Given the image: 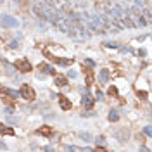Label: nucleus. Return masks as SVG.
I'll list each match as a JSON object with an SVG mask.
<instances>
[{"instance_id": "f257e3e1", "label": "nucleus", "mask_w": 152, "mask_h": 152, "mask_svg": "<svg viewBox=\"0 0 152 152\" xmlns=\"http://www.w3.org/2000/svg\"><path fill=\"white\" fill-rule=\"evenodd\" d=\"M0 97H2V100H4V102L12 104V102H14V100L19 97V92L11 90V88H7V87H0Z\"/></svg>"}, {"instance_id": "f03ea898", "label": "nucleus", "mask_w": 152, "mask_h": 152, "mask_svg": "<svg viewBox=\"0 0 152 152\" xmlns=\"http://www.w3.org/2000/svg\"><path fill=\"white\" fill-rule=\"evenodd\" d=\"M19 95L24 99V100H30V102H33L35 99H37V94H35V90L30 87V85H21V90H19Z\"/></svg>"}, {"instance_id": "7ed1b4c3", "label": "nucleus", "mask_w": 152, "mask_h": 152, "mask_svg": "<svg viewBox=\"0 0 152 152\" xmlns=\"http://www.w3.org/2000/svg\"><path fill=\"white\" fill-rule=\"evenodd\" d=\"M14 68L18 69L19 73H30V71H31V64H30V61H28L26 57L18 59V61L14 62Z\"/></svg>"}, {"instance_id": "20e7f679", "label": "nucleus", "mask_w": 152, "mask_h": 152, "mask_svg": "<svg viewBox=\"0 0 152 152\" xmlns=\"http://www.w3.org/2000/svg\"><path fill=\"white\" fill-rule=\"evenodd\" d=\"M0 24L2 26H5V28H18V19L12 18V16H9V14H2L0 16Z\"/></svg>"}, {"instance_id": "39448f33", "label": "nucleus", "mask_w": 152, "mask_h": 152, "mask_svg": "<svg viewBox=\"0 0 152 152\" xmlns=\"http://www.w3.org/2000/svg\"><path fill=\"white\" fill-rule=\"evenodd\" d=\"M94 97L87 92V88H83V99H81V104H83V107L85 109H92L94 107Z\"/></svg>"}, {"instance_id": "423d86ee", "label": "nucleus", "mask_w": 152, "mask_h": 152, "mask_svg": "<svg viewBox=\"0 0 152 152\" xmlns=\"http://www.w3.org/2000/svg\"><path fill=\"white\" fill-rule=\"evenodd\" d=\"M45 56L49 57V59H50L52 62H57L59 66H69V64L73 62V59H59V57H56V56H50V54H49L47 50H45Z\"/></svg>"}, {"instance_id": "0eeeda50", "label": "nucleus", "mask_w": 152, "mask_h": 152, "mask_svg": "<svg viewBox=\"0 0 152 152\" xmlns=\"http://www.w3.org/2000/svg\"><path fill=\"white\" fill-rule=\"evenodd\" d=\"M57 100H59V106H61V109H62V111H69V109H71V106H73V104H71V102L64 97V95H57Z\"/></svg>"}, {"instance_id": "6e6552de", "label": "nucleus", "mask_w": 152, "mask_h": 152, "mask_svg": "<svg viewBox=\"0 0 152 152\" xmlns=\"http://www.w3.org/2000/svg\"><path fill=\"white\" fill-rule=\"evenodd\" d=\"M37 135H43V137H52L54 135V130L50 126H43V128H38Z\"/></svg>"}, {"instance_id": "1a4fd4ad", "label": "nucleus", "mask_w": 152, "mask_h": 152, "mask_svg": "<svg viewBox=\"0 0 152 152\" xmlns=\"http://www.w3.org/2000/svg\"><path fill=\"white\" fill-rule=\"evenodd\" d=\"M109 69H100L99 71V80H100V83H107L109 81Z\"/></svg>"}, {"instance_id": "9d476101", "label": "nucleus", "mask_w": 152, "mask_h": 152, "mask_svg": "<svg viewBox=\"0 0 152 152\" xmlns=\"http://www.w3.org/2000/svg\"><path fill=\"white\" fill-rule=\"evenodd\" d=\"M40 69L43 71V73H47V75H56V71H54V68L52 66H49V64H40Z\"/></svg>"}, {"instance_id": "9b49d317", "label": "nucleus", "mask_w": 152, "mask_h": 152, "mask_svg": "<svg viewBox=\"0 0 152 152\" xmlns=\"http://www.w3.org/2000/svg\"><path fill=\"white\" fill-rule=\"evenodd\" d=\"M54 81H56L57 87H66V85H68V78H64V76H59V75L54 78Z\"/></svg>"}, {"instance_id": "f8f14e48", "label": "nucleus", "mask_w": 152, "mask_h": 152, "mask_svg": "<svg viewBox=\"0 0 152 152\" xmlns=\"http://www.w3.org/2000/svg\"><path fill=\"white\" fill-rule=\"evenodd\" d=\"M85 75H87V85H92L94 83V71H92V68H87Z\"/></svg>"}, {"instance_id": "ddd939ff", "label": "nucleus", "mask_w": 152, "mask_h": 152, "mask_svg": "<svg viewBox=\"0 0 152 152\" xmlns=\"http://www.w3.org/2000/svg\"><path fill=\"white\" fill-rule=\"evenodd\" d=\"M0 133H2V135H14V128H9V126H4V125H2V126H0Z\"/></svg>"}, {"instance_id": "4468645a", "label": "nucleus", "mask_w": 152, "mask_h": 152, "mask_svg": "<svg viewBox=\"0 0 152 152\" xmlns=\"http://www.w3.org/2000/svg\"><path fill=\"white\" fill-rule=\"evenodd\" d=\"M4 68H5L7 75H14V69H16V68H14L12 64H9V62H5V61H4Z\"/></svg>"}, {"instance_id": "2eb2a0df", "label": "nucleus", "mask_w": 152, "mask_h": 152, "mask_svg": "<svg viewBox=\"0 0 152 152\" xmlns=\"http://www.w3.org/2000/svg\"><path fill=\"white\" fill-rule=\"evenodd\" d=\"M107 119H109V121H118V119H119V114H118V111H111V113H109V116H107Z\"/></svg>"}, {"instance_id": "dca6fc26", "label": "nucleus", "mask_w": 152, "mask_h": 152, "mask_svg": "<svg viewBox=\"0 0 152 152\" xmlns=\"http://www.w3.org/2000/svg\"><path fill=\"white\" fill-rule=\"evenodd\" d=\"M33 12L37 14L38 18H43V9H42V5H33Z\"/></svg>"}, {"instance_id": "f3484780", "label": "nucleus", "mask_w": 152, "mask_h": 152, "mask_svg": "<svg viewBox=\"0 0 152 152\" xmlns=\"http://www.w3.org/2000/svg\"><path fill=\"white\" fill-rule=\"evenodd\" d=\"M116 137L119 138V142H125L126 137H128V133H126V132H119V133H116Z\"/></svg>"}, {"instance_id": "a211bd4d", "label": "nucleus", "mask_w": 152, "mask_h": 152, "mask_svg": "<svg viewBox=\"0 0 152 152\" xmlns=\"http://www.w3.org/2000/svg\"><path fill=\"white\" fill-rule=\"evenodd\" d=\"M80 138H83V140H85V142H90V140H92V135H90V133H80Z\"/></svg>"}, {"instance_id": "6ab92c4d", "label": "nucleus", "mask_w": 152, "mask_h": 152, "mask_svg": "<svg viewBox=\"0 0 152 152\" xmlns=\"http://www.w3.org/2000/svg\"><path fill=\"white\" fill-rule=\"evenodd\" d=\"M109 95H111V97H118V88H116V87H111V88H109Z\"/></svg>"}, {"instance_id": "aec40b11", "label": "nucleus", "mask_w": 152, "mask_h": 152, "mask_svg": "<svg viewBox=\"0 0 152 152\" xmlns=\"http://www.w3.org/2000/svg\"><path fill=\"white\" fill-rule=\"evenodd\" d=\"M104 45H106V47H113V49H118V47H119V45L114 43V42H104Z\"/></svg>"}, {"instance_id": "412c9836", "label": "nucleus", "mask_w": 152, "mask_h": 152, "mask_svg": "<svg viewBox=\"0 0 152 152\" xmlns=\"http://www.w3.org/2000/svg\"><path fill=\"white\" fill-rule=\"evenodd\" d=\"M144 16H145V21L149 23V21H151V11H149V9H145V11H144Z\"/></svg>"}, {"instance_id": "4be33fe9", "label": "nucleus", "mask_w": 152, "mask_h": 152, "mask_svg": "<svg viewBox=\"0 0 152 152\" xmlns=\"http://www.w3.org/2000/svg\"><path fill=\"white\" fill-rule=\"evenodd\" d=\"M85 64H87L88 68H95V62L92 61V59H85Z\"/></svg>"}, {"instance_id": "5701e85b", "label": "nucleus", "mask_w": 152, "mask_h": 152, "mask_svg": "<svg viewBox=\"0 0 152 152\" xmlns=\"http://www.w3.org/2000/svg\"><path fill=\"white\" fill-rule=\"evenodd\" d=\"M144 133H145L147 137H152V128L151 126H145V128H144Z\"/></svg>"}, {"instance_id": "b1692460", "label": "nucleus", "mask_w": 152, "mask_h": 152, "mask_svg": "<svg viewBox=\"0 0 152 152\" xmlns=\"http://www.w3.org/2000/svg\"><path fill=\"white\" fill-rule=\"evenodd\" d=\"M45 4L50 7H57V0H45Z\"/></svg>"}, {"instance_id": "393cba45", "label": "nucleus", "mask_w": 152, "mask_h": 152, "mask_svg": "<svg viewBox=\"0 0 152 152\" xmlns=\"http://www.w3.org/2000/svg\"><path fill=\"white\" fill-rule=\"evenodd\" d=\"M95 97H97V100H104V94H102L100 90H97V92H95Z\"/></svg>"}, {"instance_id": "a878e982", "label": "nucleus", "mask_w": 152, "mask_h": 152, "mask_svg": "<svg viewBox=\"0 0 152 152\" xmlns=\"http://www.w3.org/2000/svg\"><path fill=\"white\" fill-rule=\"evenodd\" d=\"M135 7H138V9H144V0H135Z\"/></svg>"}, {"instance_id": "bb28decb", "label": "nucleus", "mask_w": 152, "mask_h": 152, "mask_svg": "<svg viewBox=\"0 0 152 152\" xmlns=\"http://www.w3.org/2000/svg\"><path fill=\"white\" fill-rule=\"evenodd\" d=\"M12 113H14V107H12V106H7V107H5V114L9 116V114H12Z\"/></svg>"}, {"instance_id": "cd10ccee", "label": "nucleus", "mask_w": 152, "mask_h": 152, "mask_svg": "<svg viewBox=\"0 0 152 152\" xmlns=\"http://www.w3.org/2000/svg\"><path fill=\"white\" fill-rule=\"evenodd\" d=\"M9 47H11V49H18V42H14V40H12V42L9 43Z\"/></svg>"}, {"instance_id": "c85d7f7f", "label": "nucleus", "mask_w": 152, "mask_h": 152, "mask_svg": "<svg viewBox=\"0 0 152 152\" xmlns=\"http://www.w3.org/2000/svg\"><path fill=\"white\" fill-rule=\"evenodd\" d=\"M138 97H142V99H147V92H138Z\"/></svg>"}, {"instance_id": "c756f323", "label": "nucleus", "mask_w": 152, "mask_h": 152, "mask_svg": "<svg viewBox=\"0 0 152 152\" xmlns=\"http://www.w3.org/2000/svg\"><path fill=\"white\" fill-rule=\"evenodd\" d=\"M68 76H69V78H76V73L75 71H68Z\"/></svg>"}, {"instance_id": "7c9ffc66", "label": "nucleus", "mask_w": 152, "mask_h": 152, "mask_svg": "<svg viewBox=\"0 0 152 152\" xmlns=\"http://www.w3.org/2000/svg\"><path fill=\"white\" fill-rule=\"evenodd\" d=\"M43 151H47V152H52V151H54V147H50V145H47V147H43Z\"/></svg>"}, {"instance_id": "2f4dec72", "label": "nucleus", "mask_w": 152, "mask_h": 152, "mask_svg": "<svg viewBox=\"0 0 152 152\" xmlns=\"http://www.w3.org/2000/svg\"><path fill=\"white\" fill-rule=\"evenodd\" d=\"M2 2H4V0H0V4H2Z\"/></svg>"}, {"instance_id": "473e14b6", "label": "nucleus", "mask_w": 152, "mask_h": 152, "mask_svg": "<svg viewBox=\"0 0 152 152\" xmlns=\"http://www.w3.org/2000/svg\"><path fill=\"white\" fill-rule=\"evenodd\" d=\"M0 126H2V125H0Z\"/></svg>"}]
</instances>
